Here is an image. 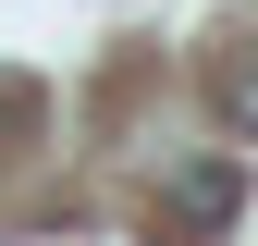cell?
Returning a JSON list of instances; mask_svg holds the SVG:
<instances>
[{"mask_svg": "<svg viewBox=\"0 0 258 246\" xmlns=\"http://www.w3.org/2000/svg\"><path fill=\"white\" fill-rule=\"evenodd\" d=\"M234 209H246V172L221 160V148H209V160H184L172 184H160V222H172V234H221Z\"/></svg>", "mask_w": 258, "mask_h": 246, "instance_id": "6da1fadb", "label": "cell"}, {"mask_svg": "<svg viewBox=\"0 0 258 246\" xmlns=\"http://www.w3.org/2000/svg\"><path fill=\"white\" fill-rule=\"evenodd\" d=\"M209 111H221V136H258V37L209 49Z\"/></svg>", "mask_w": 258, "mask_h": 246, "instance_id": "7a4b0ae2", "label": "cell"}]
</instances>
